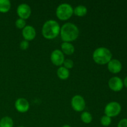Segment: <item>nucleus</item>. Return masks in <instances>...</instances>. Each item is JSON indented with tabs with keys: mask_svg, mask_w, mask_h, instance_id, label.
I'll use <instances>...</instances> for the list:
<instances>
[{
	"mask_svg": "<svg viewBox=\"0 0 127 127\" xmlns=\"http://www.w3.org/2000/svg\"><path fill=\"white\" fill-rule=\"evenodd\" d=\"M57 76L62 80H66L68 79L70 75V72L69 69H66L64 66H62L58 68L57 71Z\"/></svg>",
	"mask_w": 127,
	"mask_h": 127,
	"instance_id": "nucleus-14",
	"label": "nucleus"
},
{
	"mask_svg": "<svg viewBox=\"0 0 127 127\" xmlns=\"http://www.w3.org/2000/svg\"><path fill=\"white\" fill-rule=\"evenodd\" d=\"M61 51L64 55H71L74 53L75 48L71 43L69 42H63L61 45Z\"/></svg>",
	"mask_w": 127,
	"mask_h": 127,
	"instance_id": "nucleus-13",
	"label": "nucleus"
},
{
	"mask_svg": "<svg viewBox=\"0 0 127 127\" xmlns=\"http://www.w3.org/2000/svg\"><path fill=\"white\" fill-rule=\"evenodd\" d=\"M15 109L20 113H26L29 110L30 104L28 100L23 97L18 98L14 104Z\"/></svg>",
	"mask_w": 127,
	"mask_h": 127,
	"instance_id": "nucleus-10",
	"label": "nucleus"
},
{
	"mask_svg": "<svg viewBox=\"0 0 127 127\" xmlns=\"http://www.w3.org/2000/svg\"><path fill=\"white\" fill-rule=\"evenodd\" d=\"M73 7L70 4L62 3L56 9V16L59 20L65 21L70 19L73 15Z\"/></svg>",
	"mask_w": 127,
	"mask_h": 127,
	"instance_id": "nucleus-4",
	"label": "nucleus"
},
{
	"mask_svg": "<svg viewBox=\"0 0 127 127\" xmlns=\"http://www.w3.org/2000/svg\"><path fill=\"white\" fill-rule=\"evenodd\" d=\"M19 47L22 50H26L29 47V42L23 40L20 43Z\"/></svg>",
	"mask_w": 127,
	"mask_h": 127,
	"instance_id": "nucleus-22",
	"label": "nucleus"
},
{
	"mask_svg": "<svg viewBox=\"0 0 127 127\" xmlns=\"http://www.w3.org/2000/svg\"><path fill=\"white\" fill-rule=\"evenodd\" d=\"M71 105L74 111L83 112L86 108V101L84 97L80 95H75L72 97Z\"/></svg>",
	"mask_w": 127,
	"mask_h": 127,
	"instance_id": "nucleus-6",
	"label": "nucleus"
},
{
	"mask_svg": "<svg viewBox=\"0 0 127 127\" xmlns=\"http://www.w3.org/2000/svg\"><path fill=\"white\" fill-rule=\"evenodd\" d=\"M19 127H24V126H19Z\"/></svg>",
	"mask_w": 127,
	"mask_h": 127,
	"instance_id": "nucleus-26",
	"label": "nucleus"
},
{
	"mask_svg": "<svg viewBox=\"0 0 127 127\" xmlns=\"http://www.w3.org/2000/svg\"><path fill=\"white\" fill-rule=\"evenodd\" d=\"M11 3L9 0H0V12L6 13L11 9Z\"/></svg>",
	"mask_w": 127,
	"mask_h": 127,
	"instance_id": "nucleus-16",
	"label": "nucleus"
},
{
	"mask_svg": "<svg viewBox=\"0 0 127 127\" xmlns=\"http://www.w3.org/2000/svg\"><path fill=\"white\" fill-rule=\"evenodd\" d=\"M94 62L99 65L108 64L112 59V53L109 48L101 47L96 48L93 53Z\"/></svg>",
	"mask_w": 127,
	"mask_h": 127,
	"instance_id": "nucleus-3",
	"label": "nucleus"
},
{
	"mask_svg": "<svg viewBox=\"0 0 127 127\" xmlns=\"http://www.w3.org/2000/svg\"><path fill=\"white\" fill-rule=\"evenodd\" d=\"M14 121L10 117H4L0 120V127H13Z\"/></svg>",
	"mask_w": 127,
	"mask_h": 127,
	"instance_id": "nucleus-17",
	"label": "nucleus"
},
{
	"mask_svg": "<svg viewBox=\"0 0 127 127\" xmlns=\"http://www.w3.org/2000/svg\"><path fill=\"white\" fill-rule=\"evenodd\" d=\"M60 24L55 20H48L43 24L42 28V34L45 38L52 40L57 38L60 33Z\"/></svg>",
	"mask_w": 127,
	"mask_h": 127,
	"instance_id": "nucleus-2",
	"label": "nucleus"
},
{
	"mask_svg": "<svg viewBox=\"0 0 127 127\" xmlns=\"http://www.w3.org/2000/svg\"><path fill=\"white\" fill-rule=\"evenodd\" d=\"M108 86L109 88L114 92L120 91L124 86L122 79L118 76L112 77L108 81Z\"/></svg>",
	"mask_w": 127,
	"mask_h": 127,
	"instance_id": "nucleus-9",
	"label": "nucleus"
},
{
	"mask_svg": "<svg viewBox=\"0 0 127 127\" xmlns=\"http://www.w3.org/2000/svg\"><path fill=\"white\" fill-rule=\"evenodd\" d=\"M100 124L104 127H109L112 124V118L104 115L100 119Z\"/></svg>",
	"mask_w": 127,
	"mask_h": 127,
	"instance_id": "nucleus-19",
	"label": "nucleus"
},
{
	"mask_svg": "<svg viewBox=\"0 0 127 127\" xmlns=\"http://www.w3.org/2000/svg\"><path fill=\"white\" fill-rule=\"evenodd\" d=\"M16 12L19 18L26 20L29 19L32 13V10L29 5L27 3H21L17 6Z\"/></svg>",
	"mask_w": 127,
	"mask_h": 127,
	"instance_id": "nucleus-7",
	"label": "nucleus"
},
{
	"mask_svg": "<svg viewBox=\"0 0 127 127\" xmlns=\"http://www.w3.org/2000/svg\"><path fill=\"white\" fill-rule=\"evenodd\" d=\"M123 83H124V86H125L126 88H127V76L125 77Z\"/></svg>",
	"mask_w": 127,
	"mask_h": 127,
	"instance_id": "nucleus-24",
	"label": "nucleus"
},
{
	"mask_svg": "<svg viewBox=\"0 0 127 127\" xmlns=\"http://www.w3.org/2000/svg\"><path fill=\"white\" fill-rule=\"evenodd\" d=\"M62 127H71L69 125H63V126H62Z\"/></svg>",
	"mask_w": 127,
	"mask_h": 127,
	"instance_id": "nucleus-25",
	"label": "nucleus"
},
{
	"mask_svg": "<svg viewBox=\"0 0 127 127\" xmlns=\"http://www.w3.org/2000/svg\"><path fill=\"white\" fill-rule=\"evenodd\" d=\"M117 127H127V119H123L120 120Z\"/></svg>",
	"mask_w": 127,
	"mask_h": 127,
	"instance_id": "nucleus-23",
	"label": "nucleus"
},
{
	"mask_svg": "<svg viewBox=\"0 0 127 127\" xmlns=\"http://www.w3.org/2000/svg\"><path fill=\"white\" fill-rule=\"evenodd\" d=\"M60 35L63 42L71 43L78 38L79 30L74 24L72 22H66L61 27Z\"/></svg>",
	"mask_w": 127,
	"mask_h": 127,
	"instance_id": "nucleus-1",
	"label": "nucleus"
},
{
	"mask_svg": "<svg viewBox=\"0 0 127 127\" xmlns=\"http://www.w3.org/2000/svg\"><path fill=\"white\" fill-rule=\"evenodd\" d=\"M122 111V106L120 103L113 101L108 103L104 108V114L110 118L118 116Z\"/></svg>",
	"mask_w": 127,
	"mask_h": 127,
	"instance_id": "nucleus-5",
	"label": "nucleus"
},
{
	"mask_svg": "<svg viewBox=\"0 0 127 127\" xmlns=\"http://www.w3.org/2000/svg\"><path fill=\"white\" fill-rule=\"evenodd\" d=\"M65 58L64 55L61 50L55 49L50 55V60L54 65L57 66H62L63 64Z\"/></svg>",
	"mask_w": 127,
	"mask_h": 127,
	"instance_id": "nucleus-8",
	"label": "nucleus"
},
{
	"mask_svg": "<svg viewBox=\"0 0 127 127\" xmlns=\"http://www.w3.org/2000/svg\"><path fill=\"white\" fill-rule=\"evenodd\" d=\"M81 120L84 124H89L93 121V116L89 112L83 111L81 114Z\"/></svg>",
	"mask_w": 127,
	"mask_h": 127,
	"instance_id": "nucleus-18",
	"label": "nucleus"
},
{
	"mask_svg": "<svg viewBox=\"0 0 127 127\" xmlns=\"http://www.w3.org/2000/svg\"><path fill=\"white\" fill-rule=\"evenodd\" d=\"M63 66L66 68L68 69H70L74 66V62L71 59H65L63 62Z\"/></svg>",
	"mask_w": 127,
	"mask_h": 127,
	"instance_id": "nucleus-21",
	"label": "nucleus"
},
{
	"mask_svg": "<svg viewBox=\"0 0 127 127\" xmlns=\"http://www.w3.org/2000/svg\"><path fill=\"white\" fill-rule=\"evenodd\" d=\"M107 69L113 74L119 73L122 69V63L117 59H112L107 64Z\"/></svg>",
	"mask_w": 127,
	"mask_h": 127,
	"instance_id": "nucleus-12",
	"label": "nucleus"
},
{
	"mask_svg": "<svg viewBox=\"0 0 127 127\" xmlns=\"http://www.w3.org/2000/svg\"><path fill=\"white\" fill-rule=\"evenodd\" d=\"M88 13V9L85 6L78 5L73 10V14L78 17H84Z\"/></svg>",
	"mask_w": 127,
	"mask_h": 127,
	"instance_id": "nucleus-15",
	"label": "nucleus"
},
{
	"mask_svg": "<svg viewBox=\"0 0 127 127\" xmlns=\"http://www.w3.org/2000/svg\"><path fill=\"white\" fill-rule=\"evenodd\" d=\"M36 31L35 29L32 26H26L22 30V35L25 40L28 42L32 41L36 37Z\"/></svg>",
	"mask_w": 127,
	"mask_h": 127,
	"instance_id": "nucleus-11",
	"label": "nucleus"
},
{
	"mask_svg": "<svg viewBox=\"0 0 127 127\" xmlns=\"http://www.w3.org/2000/svg\"><path fill=\"white\" fill-rule=\"evenodd\" d=\"M15 26L19 29H23L26 26V20H24L22 19L18 18L15 22Z\"/></svg>",
	"mask_w": 127,
	"mask_h": 127,
	"instance_id": "nucleus-20",
	"label": "nucleus"
}]
</instances>
